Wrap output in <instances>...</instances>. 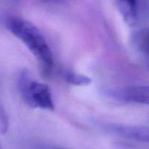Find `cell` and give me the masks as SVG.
I'll return each instance as SVG.
<instances>
[{
	"mask_svg": "<svg viewBox=\"0 0 149 149\" xmlns=\"http://www.w3.org/2000/svg\"><path fill=\"white\" fill-rule=\"evenodd\" d=\"M7 27L36 57L43 72L49 74L53 67V56L49 45L39 29L31 22L17 17H10Z\"/></svg>",
	"mask_w": 149,
	"mask_h": 149,
	"instance_id": "obj_1",
	"label": "cell"
},
{
	"mask_svg": "<svg viewBox=\"0 0 149 149\" xmlns=\"http://www.w3.org/2000/svg\"><path fill=\"white\" fill-rule=\"evenodd\" d=\"M18 89L24 102L31 108L47 110L55 109L49 86L32 79L26 70H23L19 74Z\"/></svg>",
	"mask_w": 149,
	"mask_h": 149,
	"instance_id": "obj_2",
	"label": "cell"
},
{
	"mask_svg": "<svg viewBox=\"0 0 149 149\" xmlns=\"http://www.w3.org/2000/svg\"><path fill=\"white\" fill-rule=\"evenodd\" d=\"M118 11L132 28H141L148 16V0H115Z\"/></svg>",
	"mask_w": 149,
	"mask_h": 149,
	"instance_id": "obj_3",
	"label": "cell"
},
{
	"mask_svg": "<svg viewBox=\"0 0 149 149\" xmlns=\"http://www.w3.org/2000/svg\"><path fill=\"white\" fill-rule=\"evenodd\" d=\"M100 128L106 132L116 134L125 138L148 143L149 129L146 126H132L116 123H102Z\"/></svg>",
	"mask_w": 149,
	"mask_h": 149,
	"instance_id": "obj_4",
	"label": "cell"
},
{
	"mask_svg": "<svg viewBox=\"0 0 149 149\" xmlns=\"http://www.w3.org/2000/svg\"><path fill=\"white\" fill-rule=\"evenodd\" d=\"M112 97L122 102L132 104L148 105L149 89L148 86H134L115 89L109 92Z\"/></svg>",
	"mask_w": 149,
	"mask_h": 149,
	"instance_id": "obj_5",
	"label": "cell"
},
{
	"mask_svg": "<svg viewBox=\"0 0 149 149\" xmlns=\"http://www.w3.org/2000/svg\"><path fill=\"white\" fill-rule=\"evenodd\" d=\"M148 32L146 28H138L132 34V45L139 53L148 58Z\"/></svg>",
	"mask_w": 149,
	"mask_h": 149,
	"instance_id": "obj_6",
	"label": "cell"
},
{
	"mask_svg": "<svg viewBox=\"0 0 149 149\" xmlns=\"http://www.w3.org/2000/svg\"><path fill=\"white\" fill-rule=\"evenodd\" d=\"M63 77L67 83L73 86H87L92 82L91 79L87 76L72 71L64 72Z\"/></svg>",
	"mask_w": 149,
	"mask_h": 149,
	"instance_id": "obj_7",
	"label": "cell"
},
{
	"mask_svg": "<svg viewBox=\"0 0 149 149\" xmlns=\"http://www.w3.org/2000/svg\"><path fill=\"white\" fill-rule=\"evenodd\" d=\"M9 128V118L4 106L0 102V132L4 134Z\"/></svg>",
	"mask_w": 149,
	"mask_h": 149,
	"instance_id": "obj_8",
	"label": "cell"
},
{
	"mask_svg": "<svg viewBox=\"0 0 149 149\" xmlns=\"http://www.w3.org/2000/svg\"><path fill=\"white\" fill-rule=\"evenodd\" d=\"M27 149H69L67 148L61 147L57 145L49 144L45 143H33L28 145Z\"/></svg>",
	"mask_w": 149,
	"mask_h": 149,
	"instance_id": "obj_9",
	"label": "cell"
},
{
	"mask_svg": "<svg viewBox=\"0 0 149 149\" xmlns=\"http://www.w3.org/2000/svg\"><path fill=\"white\" fill-rule=\"evenodd\" d=\"M45 1H51V2H61V1H65V0H43Z\"/></svg>",
	"mask_w": 149,
	"mask_h": 149,
	"instance_id": "obj_10",
	"label": "cell"
}]
</instances>
